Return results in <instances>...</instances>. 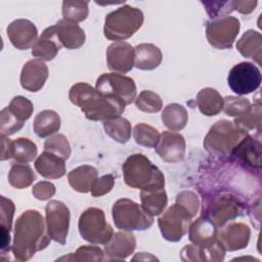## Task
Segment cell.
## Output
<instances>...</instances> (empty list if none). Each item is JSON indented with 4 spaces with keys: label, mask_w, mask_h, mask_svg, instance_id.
Segmentation results:
<instances>
[{
    "label": "cell",
    "mask_w": 262,
    "mask_h": 262,
    "mask_svg": "<svg viewBox=\"0 0 262 262\" xmlns=\"http://www.w3.org/2000/svg\"><path fill=\"white\" fill-rule=\"evenodd\" d=\"M46 221L37 210H27L16 219L11 251L18 261L30 260L50 243Z\"/></svg>",
    "instance_id": "1"
},
{
    "label": "cell",
    "mask_w": 262,
    "mask_h": 262,
    "mask_svg": "<svg viewBox=\"0 0 262 262\" xmlns=\"http://www.w3.org/2000/svg\"><path fill=\"white\" fill-rule=\"evenodd\" d=\"M70 100L81 108L85 117L91 121H107L120 117L125 103L120 99L101 94L87 83L73 85L69 92Z\"/></svg>",
    "instance_id": "2"
},
{
    "label": "cell",
    "mask_w": 262,
    "mask_h": 262,
    "mask_svg": "<svg viewBox=\"0 0 262 262\" xmlns=\"http://www.w3.org/2000/svg\"><path fill=\"white\" fill-rule=\"evenodd\" d=\"M122 170L125 183L132 188L154 191L165 186V177L162 171L142 154L129 156L123 164Z\"/></svg>",
    "instance_id": "3"
},
{
    "label": "cell",
    "mask_w": 262,
    "mask_h": 262,
    "mask_svg": "<svg viewBox=\"0 0 262 262\" xmlns=\"http://www.w3.org/2000/svg\"><path fill=\"white\" fill-rule=\"evenodd\" d=\"M143 18V13L139 8L125 4L105 16L103 34L108 40L123 41L141 28Z\"/></svg>",
    "instance_id": "4"
},
{
    "label": "cell",
    "mask_w": 262,
    "mask_h": 262,
    "mask_svg": "<svg viewBox=\"0 0 262 262\" xmlns=\"http://www.w3.org/2000/svg\"><path fill=\"white\" fill-rule=\"evenodd\" d=\"M248 135L233 122L220 120L209 130L204 139L205 149L215 156H230L237 144Z\"/></svg>",
    "instance_id": "5"
},
{
    "label": "cell",
    "mask_w": 262,
    "mask_h": 262,
    "mask_svg": "<svg viewBox=\"0 0 262 262\" xmlns=\"http://www.w3.org/2000/svg\"><path fill=\"white\" fill-rule=\"evenodd\" d=\"M115 225L125 231L145 230L154 223L152 216L148 215L142 206L129 199L118 200L112 208Z\"/></svg>",
    "instance_id": "6"
},
{
    "label": "cell",
    "mask_w": 262,
    "mask_h": 262,
    "mask_svg": "<svg viewBox=\"0 0 262 262\" xmlns=\"http://www.w3.org/2000/svg\"><path fill=\"white\" fill-rule=\"evenodd\" d=\"M81 236L96 245H105L114 234L113 227L106 222L104 213L98 208H88L80 216L78 222Z\"/></svg>",
    "instance_id": "7"
},
{
    "label": "cell",
    "mask_w": 262,
    "mask_h": 262,
    "mask_svg": "<svg viewBox=\"0 0 262 262\" xmlns=\"http://www.w3.org/2000/svg\"><path fill=\"white\" fill-rule=\"evenodd\" d=\"M95 89L103 95L120 99L126 105L136 98V85L132 78L117 73H105L96 80Z\"/></svg>",
    "instance_id": "8"
},
{
    "label": "cell",
    "mask_w": 262,
    "mask_h": 262,
    "mask_svg": "<svg viewBox=\"0 0 262 262\" xmlns=\"http://www.w3.org/2000/svg\"><path fill=\"white\" fill-rule=\"evenodd\" d=\"M239 20L234 16H221L206 25V37L209 43L217 49H228L239 32Z\"/></svg>",
    "instance_id": "9"
},
{
    "label": "cell",
    "mask_w": 262,
    "mask_h": 262,
    "mask_svg": "<svg viewBox=\"0 0 262 262\" xmlns=\"http://www.w3.org/2000/svg\"><path fill=\"white\" fill-rule=\"evenodd\" d=\"M191 219V216L183 207L174 204L159 218L158 224L165 239L178 242L188 231Z\"/></svg>",
    "instance_id": "10"
},
{
    "label": "cell",
    "mask_w": 262,
    "mask_h": 262,
    "mask_svg": "<svg viewBox=\"0 0 262 262\" xmlns=\"http://www.w3.org/2000/svg\"><path fill=\"white\" fill-rule=\"evenodd\" d=\"M230 89L237 95H246L257 90L261 84L260 70L252 62L243 61L231 68L227 76Z\"/></svg>",
    "instance_id": "11"
},
{
    "label": "cell",
    "mask_w": 262,
    "mask_h": 262,
    "mask_svg": "<svg viewBox=\"0 0 262 262\" xmlns=\"http://www.w3.org/2000/svg\"><path fill=\"white\" fill-rule=\"evenodd\" d=\"M46 227L51 239L64 245L70 227L71 213L69 208L60 201H50L45 207Z\"/></svg>",
    "instance_id": "12"
},
{
    "label": "cell",
    "mask_w": 262,
    "mask_h": 262,
    "mask_svg": "<svg viewBox=\"0 0 262 262\" xmlns=\"http://www.w3.org/2000/svg\"><path fill=\"white\" fill-rule=\"evenodd\" d=\"M243 212L242 203L232 194L223 193L213 199L206 209V217L216 227H222L228 221L239 216Z\"/></svg>",
    "instance_id": "13"
},
{
    "label": "cell",
    "mask_w": 262,
    "mask_h": 262,
    "mask_svg": "<svg viewBox=\"0 0 262 262\" xmlns=\"http://www.w3.org/2000/svg\"><path fill=\"white\" fill-rule=\"evenodd\" d=\"M251 229L242 222H231L223 225L217 232V239L225 251H237L245 249L250 241Z\"/></svg>",
    "instance_id": "14"
},
{
    "label": "cell",
    "mask_w": 262,
    "mask_h": 262,
    "mask_svg": "<svg viewBox=\"0 0 262 262\" xmlns=\"http://www.w3.org/2000/svg\"><path fill=\"white\" fill-rule=\"evenodd\" d=\"M155 148L156 152L165 162L177 163L184 158L185 139L177 132L164 131Z\"/></svg>",
    "instance_id": "15"
},
{
    "label": "cell",
    "mask_w": 262,
    "mask_h": 262,
    "mask_svg": "<svg viewBox=\"0 0 262 262\" xmlns=\"http://www.w3.org/2000/svg\"><path fill=\"white\" fill-rule=\"evenodd\" d=\"M106 62L111 71L128 73L134 67V48L123 41L112 43L106 49Z\"/></svg>",
    "instance_id": "16"
},
{
    "label": "cell",
    "mask_w": 262,
    "mask_h": 262,
    "mask_svg": "<svg viewBox=\"0 0 262 262\" xmlns=\"http://www.w3.org/2000/svg\"><path fill=\"white\" fill-rule=\"evenodd\" d=\"M7 36L16 49L26 50L33 46L38 40V31L31 20L19 18L8 25Z\"/></svg>",
    "instance_id": "17"
},
{
    "label": "cell",
    "mask_w": 262,
    "mask_h": 262,
    "mask_svg": "<svg viewBox=\"0 0 262 262\" xmlns=\"http://www.w3.org/2000/svg\"><path fill=\"white\" fill-rule=\"evenodd\" d=\"M48 78V68L39 58L28 60L20 72V85L31 92H38L43 88Z\"/></svg>",
    "instance_id": "18"
},
{
    "label": "cell",
    "mask_w": 262,
    "mask_h": 262,
    "mask_svg": "<svg viewBox=\"0 0 262 262\" xmlns=\"http://www.w3.org/2000/svg\"><path fill=\"white\" fill-rule=\"evenodd\" d=\"M230 156L248 168L260 170L262 165L261 142L259 139L248 134L237 144Z\"/></svg>",
    "instance_id": "19"
},
{
    "label": "cell",
    "mask_w": 262,
    "mask_h": 262,
    "mask_svg": "<svg viewBox=\"0 0 262 262\" xmlns=\"http://www.w3.org/2000/svg\"><path fill=\"white\" fill-rule=\"evenodd\" d=\"M50 29L61 47H66L68 49H77L85 43V33L77 24L68 21L66 19H60L55 25L51 26Z\"/></svg>",
    "instance_id": "20"
},
{
    "label": "cell",
    "mask_w": 262,
    "mask_h": 262,
    "mask_svg": "<svg viewBox=\"0 0 262 262\" xmlns=\"http://www.w3.org/2000/svg\"><path fill=\"white\" fill-rule=\"evenodd\" d=\"M217 227L206 216L199 217L188 227L189 241L202 248L213 246L217 239Z\"/></svg>",
    "instance_id": "21"
},
{
    "label": "cell",
    "mask_w": 262,
    "mask_h": 262,
    "mask_svg": "<svg viewBox=\"0 0 262 262\" xmlns=\"http://www.w3.org/2000/svg\"><path fill=\"white\" fill-rule=\"evenodd\" d=\"M136 247V239L130 231L115 232L104 245L105 254L110 260H124L129 257Z\"/></svg>",
    "instance_id": "22"
},
{
    "label": "cell",
    "mask_w": 262,
    "mask_h": 262,
    "mask_svg": "<svg viewBox=\"0 0 262 262\" xmlns=\"http://www.w3.org/2000/svg\"><path fill=\"white\" fill-rule=\"evenodd\" d=\"M35 169L44 178L58 179L66 174V160L44 150L35 161Z\"/></svg>",
    "instance_id": "23"
},
{
    "label": "cell",
    "mask_w": 262,
    "mask_h": 262,
    "mask_svg": "<svg viewBox=\"0 0 262 262\" xmlns=\"http://www.w3.org/2000/svg\"><path fill=\"white\" fill-rule=\"evenodd\" d=\"M225 250L217 241L209 248H202L194 244L185 246L180 252V258L183 261H222L225 256Z\"/></svg>",
    "instance_id": "24"
},
{
    "label": "cell",
    "mask_w": 262,
    "mask_h": 262,
    "mask_svg": "<svg viewBox=\"0 0 262 262\" xmlns=\"http://www.w3.org/2000/svg\"><path fill=\"white\" fill-rule=\"evenodd\" d=\"M163 59L161 49L150 43H142L134 48V67L143 71L158 68Z\"/></svg>",
    "instance_id": "25"
},
{
    "label": "cell",
    "mask_w": 262,
    "mask_h": 262,
    "mask_svg": "<svg viewBox=\"0 0 262 262\" xmlns=\"http://www.w3.org/2000/svg\"><path fill=\"white\" fill-rule=\"evenodd\" d=\"M98 178V171L90 165H82L68 174L70 185L78 192L86 193L91 191L93 184Z\"/></svg>",
    "instance_id": "26"
},
{
    "label": "cell",
    "mask_w": 262,
    "mask_h": 262,
    "mask_svg": "<svg viewBox=\"0 0 262 262\" xmlns=\"http://www.w3.org/2000/svg\"><path fill=\"white\" fill-rule=\"evenodd\" d=\"M61 48L58 40L51 31L50 27L46 28L35 44L32 46V55L41 60H52L58 50Z\"/></svg>",
    "instance_id": "27"
},
{
    "label": "cell",
    "mask_w": 262,
    "mask_h": 262,
    "mask_svg": "<svg viewBox=\"0 0 262 262\" xmlns=\"http://www.w3.org/2000/svg\"><path fill=\"white\" fill-rule=\"evenodd\" d=\"M236 49L245 56L254 59L261 64L262 58V36L259 32L249 30L236 42Z\"/></svg>",
    "instance_id": "28"
},
{
    "label": "cell",
    "mask_w": 262,
    "mask_h": 262,
    "mask_svg": "<svg viewBox=\"0 0 262 262\" xmlns=\"http://www.w3.org/2000/svg\"><path fill=\"white\" fill-rule=\"evenodd\" d=\"M14 204L11 200L1 196V219H0V229H1V257H3L7 252H9L10 246V230L12 219L14 215Z\"/></svg>",
    "instance_id": "29"
},
{
    "label": "cell",
    "mask_w": 262,
    "mask_h": 262,
    "mask_svg": "<svg viewBox=\"0 0 262 262\" xmlns=\"http://www.w3.org/2000/svg\"><path fill=\"white\" fill-rule=\"evenodd\" d=\"M196 104L203 115L216 116L223 110V97L214 88H204L196 95Z\"/></svg>",
    "instance_id": "30"
},
{
    "label": "cell",
    "mask_w": 262,
    "mask_h": 262,
    "mask_svg": "<svg viewBox=\"0 0 262 262\" xmlns=\"http://www.w3.org/2000/svg\"><path fill=\"white\" fill-rule=\"evenodd\" d=\"M60 128L59 115L52 110H44L37 114L34 120V131L41 137H48Z\"/></svg>",
    "instance_id": "31"
},
{
    "label": "cell",
    "mask_w": 262,
    "mask_h": 262,
    "mask_svg": "<svg viewBox=\"0 0 262 262\" xmlns=\"http://www.w3.org/2000/svg\"><path fill=\"white\" fill-rule=\"evenodd\" d=\"M187 120V111L178 103H170L162 112L163 124L173 132L183 129L186 126Z\"/></svg>",
    "instance_id": "32"
},
{
    "label": "cell",
    "mask_w": 262,
    "mask_h": 262,
    "mask_svg": "<svg viewBox=\"0 0 262 262\" xmlns=\"http://www.w3.org/2000/svg\"><path fill=\"white\" fill-rule=\"evenodd\" d=\"M140 200L144 211L152 217L163 213L168 203L167 193L164 188L154 191L141 190Z\"/></svg>",
    "instance_id": "33"
},
{
    "label": "cell",
    "mask_w": 262,
    "mask_h": 262,
    "mask_svg": "<svg viewBox=\"0 0 262 262\" xmlns=\"http://www.w3.org/2000/svg\"><path fill=\"white\" fill-rule=\"evenodd\" d=\"M34 180L35 174L28 164L15 162L11 165L8 173V182L12 187L24 189L30 186Z\"/></svg>",
    "instance_id": "34"
},
{
    "label": "cell",
    "mask_w": 262,
    "mask_h": 262,
    "mask_svg": "<svg viewBox=\"0 0 262 262\" xmlns=\"http://www.w3.org/2000/svg\"><path fill=\"white\" fill-rule=\"evenodd\" d=\"M37 152V145L29 138L19 137L11 141L10 158L14 159L15 162L28 164L35 160Z\"/></svg>",
    "instance_id": "35"
},
{
    "label": "cell",
    "mask_w": 262,
    "mask_h": 262,
    "mask_svg": "<svg viewBox=\"0 0 262 262\" xmlns=\"http://www.w3.org/2000/svg\"><path fill=\"white\" fill-rule=\"evenodd\" d=\"M105 133L115 141L119 143H126L131 136V124L122 117H117L103 122Z\"/></svg>",
    "instance_id": "36"
},
{
    "label": "cell",
    "mask_w": 262,
    "mask_h": 262,
    "mask_svg": "<svg viewBox=\"0 0 262 262\" xmlns=\"http://www.w3.org/2000/svg\"><path fill=\"white\" fill-rule=\"evenodd\" d=\"M261 103L258 101L250 106V108L242 116L234 119V124L242 130L249 132L252 130H261Z\"/></svg>",
    "instance_id": "37"
},
{
    "label": "cell",
    "mask_w": 262,
    "mask_h": 262,
    "mask_svg": "<svg viewBox=\"0 0 262 262\" xmlns=\"http://www.w3.org/2000/svg\"><path fill=\"white\" fill-rule=\"evenodd\" d=\"M89 13L88 2L78 0H67L62 2L63 19L78 24L87 18Z\"/></svg>",
    "instance_id": "38"
},
{
    "label": "cell",
    "mask_w": 262,
    "mask_h": 262,
    "mask_svg": "<svg viewBox=\"0 0 262 262\" xmlns=\"http://www.w3.org/2000/svg\"><path fill=\"white\" fill-rule=\"evenodd\" d=\"M161 134L150 125L139 123L133 129V137L137 144L145 147H156L160 140Z\"/></svg>",
    "instance_id": "39"
},
{
    "label": "cell",
    "mask_w": 262,
    "mask_h": 262,
    "mask_svg": "<svg viewBox=\"0 0 262 262\" xmlns=\"http://www.w3.org/2000/svg\"><path fill=\"white\" fill-rule=\"evenodd\" d=\"M135 104L138 110L144 113H158L162 110L163 101L159 94L150 90H143L135 98Z\"/></svg>",
    "instance_id": "40"
},
{
    "label": "cell",
    "mask_w": 262,
    "mask_h": 262,
    "mask_svg": "<svg viewBox=\"0 0 262 262\" xmlns=\"http://www.w3.org/2000/svg\"><path fill=\"white\" fill-rule=\"evenodd\" d=\"M7 110L19 121L24 122L30 119V117L33 114L34 106L31 100L24 96H15L11 99L8 106H6Z\"/></svg>",
    "instance_id": "41"
},
{
    "label": "cell",
    "mask_w": 262,
    "mask_h": 262,
    "mask_svg": "<svg viewBox=\"0 0 262 262\" xmlns=\"http://www.w3.org/2000/svg\"><path fill=\"white\" fill-rule=\"evenodd\" d=\"M44 150L53 152L63 160H68L71 156V146L63 134H55L48 139H46L44 143Z\"/></svg>",
    "instance_id": "42"
},
{
    "label": "cell",
    "mask_w": 262,
    "mask_h": 262,
    "mask_svg": "<svg viewBox=\"0 0 262 262\" xmlns=\"http://www.w3.org/2000/svg\"><path fill=\"white\" fill-rule=\"evenodd\" d=\"M103 251L96 246H82L77 249L74 254H70L67 257H61L58 260H71V261H102Z\"/></svg>",
    "instance_id": "43"
},
{
    "label": "cell",
    "mask_w": 262,
    "mask_h": 262,
    "mask_svg": "<svg viewBox=\"0 0 262 262\" xmlns=\"http://www.w3.org/2000/svg\"><path fill=\"white\" fill-rule=\"evenodd\" d=\"M251 106L247 98L236 96H226L223 98V111L227 116L239 117L244 115Z\"/></svg>",
    "instance_id": "44"
},
{
    "label": "cell",
    "mask_w": 262,
    "mask_h": 262,
    "mask_svg": "<svg viewBox=\"0 0 262 262\" xmlns=\"http://www.w3.org/2000/svg\"><path fill=\"white\" fill-rule=\"evenodd\" d=\"M24 122L16 119L8 110L4 107L0 113V131L1 135L9 136L20 130L24 126Z\"/></svg>",
    "instance_id": "45"
},
{
    "label": "cell",
    "mask_w": 262,
    "mask_h": 262,
    "mask_svg": "<svg viewBox=\"0 0 262 262\" xmlns=\"http://www.w3.org/2000/svg\"><path fill=\"white\" fill-rule=\"evenodd\" d=\"M233 3L234 1H202L207 13L213 19L233 11Z\"/></svg>",
    "instance_id": "46"
},
{
    "label": "cell",
    "mask_w": 262,
    "mask_h": 262,
    "mask_svg": "<svg viewBox=\"0 0 262 262\" xmlns=\"http://www.w3.org/2000/svg\"><path fill=\"white\" fill-rule=\"evenodd\" d=\"M176 204L183 207L189 213L191 218L196 215L200 208L199 196L190 190H184L178 193L176 196Z\"/></svg>",
    "instance_id": "47"
},
{
    "label": "cell",
    "mask_w": 262,
    "mask_h": 262,
    "mask_svg": "<svg viewBox=\"0 0 262 262\" xmlns=\"http://www.w3.org/2000/svg\"><path fill=\"white\" fill-rule=\"evenodd\" d=\"M114 184H115V177L112 174H107L100 178H97V180L95 181L91 189V194L95 198L106 194L112 190V188L114 187Z\"/></svg>",
    "instance_id": "48"
},
{
    "label": "cell",
    "mask_w": 262,
    "mask_h": 262,
    "mask_svg": "<svg viewBox=\"0 0 262 262\" xmlns=\"http://www.w3.org/2000/svg\"><path fill=\"white\" fill-rule=\"evenodd\" d=\"M33 195L40 201H46L55 194V186L49 181H40L32 188Z\"/></svg>",
    "instance_id": "49"
},
{
    "label": "cell",
    "mask_w": 262,
    "mask_h": 262,
    "mask_svg": "<svg viewBox=\"0 0 262 262\" xmlns=\"http://www.w3.org/2000/svg\"><path fill=\"white\" fill-rule=\"evenodd\" d=\"M257 4L258 2L256 0L255 1H234L233 9L243 14H249L255 9Z\"/></svg>",
    "instance_id": "50"
},
{
    "label": "cell",
    "mask_w": 262,
    "mask_h": 262,
    "mask_svg": "<svg viewBox=\"0 0 262 262\" xmlns=\"http://www.w3.org/2000/svg\"><path fill=\"white\" fill-rule=\"evenodd\" d=\"M1 161H5L10 159V150H11V140L7 138L5 135H1Z\"/></svg>",
    "instance_id": "51"
}]
</instances>
